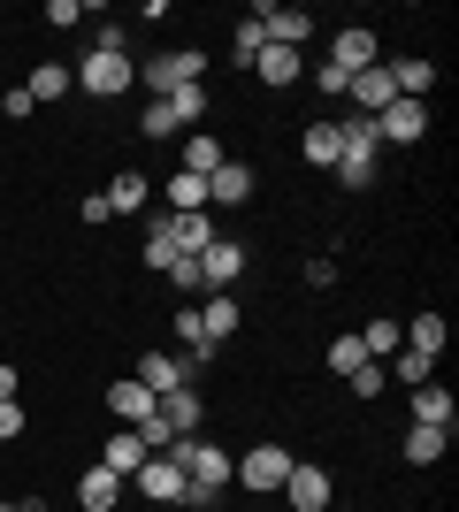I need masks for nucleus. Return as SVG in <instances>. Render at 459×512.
I'll use <instances>...</instances> for the list:
<instances>
[{
    "instance_id": "6",
    "label": "nucleus",
    "mask_w": 459,
    "mask_h": 512,
    "mask_svg": "<svg viewBox=\"0 0 459 512\" xmlns=\"http://www.w3.org/2000/svg\"><path fill=\"white\" fill-rule=\"evenodd\" d=\"M192 268H199V299H215V291H230V283L245 276V245H238V237H215Z\"/></svg>"
},
{
    "instance_id": "39",
    "label": "nucleus",
    "mask_w": 459,
    "mask_h": 512,
    "mask_svg": "<svg viewBox=\"0 0 459 512\" xmlns=\"http://www.w3.org/2000/svg\"><path fill=\"white\" fill-rule=\"evenodd\" d=\"M31 115H39V100H31L23 85H8V92H0V123H31Z\"/></svg>"
},
{
    "instance_id": "21",
    "label": "nucleus",
    "mask_w": 459,
    "mask_h": 512,
    "mask_svg": "<svg viewBox=\"0 0 459 512\" xmlns=\"http://www.w3.org/2000/svg\"><path fill=\"white\" fill-rule=\"evenodd\" d=\"M192 306H199V337L215 344V352L238 337V299H230V291H215V299H192Z\"/></svg>"
},
{
    "instance_id": "44",
    "label": "nucleus",
    "mask_w": 459,
    "mask_h": 512,
    "mask_svg": "<svg viewBox=\"0 0 459 512\" xmlns=\"http://www.w3.org/2000/svg\"><path fill=\"white\" fill-rule=\"evenodd\" d=\"M23 436V398H0V444H16Z\"/></svg>"
},
{
    "instance_id": "3",
    "label": "nucleus",
    "mask_w": 459,
    "mask_h": 512,
    "mask_svg": "<svg viewBox=\"0 0 459 512\" xmlns=\"http://www.w3.org/2000/svg\"><path fill=\"white\" fill-rule=\"evenodd\" d=\"M69 77H77V92H92V100H123V92L138 85V62H131V54H100V46H92Z\"/></svg>"
},
{
    "instance_id": "12",
    "label": "nucleus",
    "mask_w": 459,
    "mask_h": 512,
    "mask_svg": "<svg viewBox=\"0 0 459 512\" xmlns=\"http://www.w3.org/2000/svg\"><path fill=\"white\" fill-rule=\"evenodd\" d=\"M222 161H230V146H222L215 130H184V138H176V169H184V176H199V184H207V176H215Z\"/></svg>"
},
{
    "instance_id": "17",
    "label": "nucleus",
    "mask_w": 459,
    "mask_h": 512,
    "mask_svg": "<svg viewBox=\"0 0 459 512\" xmlns=\"http://www.w3.org/2000/svg\"><path fill=\"white\" fill-rule=\"evenodd\" d=\"M383 69H391L398 100H429V92H437V62H429V54H398V62H383Z\"/></svg>"
},
{
    "instance_id": "25",
    "label": "nucleus",
    "mask_w": 459,
    "mask_h": 512,
    "mask_svg": "<svg viewBox=\"0 0 459 512\" xmlns=\"http://www.w3.org/2000/svg\"><path fill=\"white\" fill-rule=\"evenodd\" d=\"M253 77H261V85H299L306 77V54H291V46H261V62H253Z\"/></svg>"
},
{
    "instance_id": "49",
    "label": "nucleus",
    "mask_w": 459,
    "mask_h": 512,
    "mask_svg": "<svg viewBox=\"0 0 459 512\" xmlns=\"http://www.w3.org/2000/svg\"><path fill=\"white\" fill-rule=\"evenodd\" d=\"M8 512H46V497H8Z\"/></svg>"
},
{
    "instance_id": "11",
    "label": "nucleus",
    "mask_w": 459,
    "mask_h": 512,
    "mask_svg": "<svg viewBox=\"0 0 459 512\" xmlns=\"http://www.w3.org/2000/svg\"><path fill=\"white\" fill-rule=\"evenodd\" d=\"M161 428H169V444L176 436H207V398H199V383L161 390Z\"/></svg>"
},
{
    "instance_id": "1",
    "label": "nucleus",
    "mask_w": 459,
    "mask_h": 512,
    "mask_svg": "<svg viewBox=\"0 0 459 512\" xmlns=\"http://www.w3.org/2000/svg\"><path fill=\"white\" fill-rule=\"evenodd\" d=\"M169 459L184 467V482H192V497H184V505H199V512L215 505V497L230 490V474H238V451H222L215 436H176Z\"/></svg>"
},
{
    "instance_id": "43",
    "label": "nucleus",
    "mask_w": 459,
    "mask_h": 512,
    "mask_svg": "<svg viewBox=\"0 0 459 512\" xmlns=\"http://www.w3.org/2000/svg\"><path fill=\"white\" fill-rule=\"evenodd\" d=\"M77 222H85V230H100V222H115L108 192H92V199H77Z\"/></svg>"
},
{
    "instance_id": "14",
    "label": "nucleus",
    "mask_w": 459,
    "mask_h": 512,
    "mask_svg": "<svg viewBox=\"0 0 459 512\" xmlns=\"http://www.w3.org/2000/svg\"><path fill=\"white\" fill-rule=\"evenodd\" d=\"M108 413H115L123 428H146L153 413H161V398H153V390L138 383V375H123V383H108Z\"/></svg>"
},
{
    "instance_id": "19",
    "label": "nucleus",
    "mask_w": 459,
    "mask_h": 512,
    "mask_svg": "<svg viewBox=\"0 0 459 512\" xmlns=\"http://www.w3.org/2000/svg\"><path fill=\"white\" fill-rule=\"evenodd\" d=\"M345 100H352V115H383V107L398 100V92H391V69H383V62H375V69H360V77L345 85Z\"/></svg>"
},
{
    "instance_id": "16",
    "label": "nucleus",
    "mask_w": 459,
    "mask_h": 512,
    "mask_svg": "<svg viewBox=\"0 0 459 512\" xmlns=\"http://www.w3.org/2000/svg\"><path fill=\"white\" fill-rule=\"evenodd\" d=\"M406 406H414V421H421V428H444V436L459 428V398H452L444 383H421V390H406Z\"/></svg>"
},
{
    "instance_id": "37",
    "label": "nucleus",
    "mask_w": 459,
    "mask_h": 512,
    "mask_svg": "<svg viewBox=\"0 0 459 512\" xmlns=\"http://www.w3.org/2000/svg\"><path fill=\"white\" fill-rule=\"evenodd\" d=\"M337 138H345V146H360V153H383V138H375V115H345V123H337Z\"/></svg>"
},
{
    "instance_id": "41",
    "label": "nucleus",
    "mask_w": 459,
    "mask_h": 512,
    "mask_svg": "<svg viewBox=\"0 0 459 512\" xmlns=\"http://www.w3.org/2000/svg\"><path fill=\"white\" fill-rule=\"evenodd\" d=\"M77 23H85L77 0H46V31H77Z\"/></svg>"
},
{
    "instance_id": "18",
    "label": "nucleus",
    "mask_w": 459,
    "mask_h": 512,
    "mask_svg": "<svg viewBox=\"0 0 459 512\" xmlns=\"http://www.w3.org/2000/svg\"><path fill=\"white\" fill-rule=\"evenodd\" d=\"M261 31H268V46H291V54H306V39H314V16H306V8H261Z\"/></svg>"
},
{
    "instance_id": "15",
    "label": "nucleus",
    "mask_w": 459,
    "mask_h": 512,
    "mask_svg": "<svg viewBox=\"0 0 459 512\" xmlns=\"http://www.w3.org/2000/svg\"><path fill=\"white\" fill-rule=\"evenodd\" d=\"M138 383L161 398V390H184V383H199V375H192V360H184V352H138Z\"/></svg>"
},
{
    "instance_id": "30",
    "label": "nucleus",
    "mask_w": 459,
    "mask_h": 512,
    "mask_svg": "<svg viewBox=\"0 0 459 512\" xmlns=\"http://www.w3.org/2000/svg\"><path fill=\"white\" fill-rule=\"evenodd\" d=\"M207 100H215L207 85H184V92H169V115H176V130H207Z\"/></svg>"
},
{
    "instance_id": "22",
    "label": "nucleus",
    "mask_w": 459,
    "mask_h": 512,
    "mask_svg": "<svg viewBox=\"0 0 459 512\" xmlns=\"http://www.w3.org/2000/svg\"><path fill=\"white\" fill-rule=\"evenodd\" d=\"M337 153H345L337 123H329V115H314V123H306V138H299V161H306V169H337Z\"/></svg>"
},
{
    "instance_id": "9",
    "label": "nucleus",
    "mask_w": 459,
    "mask_h": 512,
    "mask_svg": "<svg viewBox=\"0 0 459 512\" xmlns=\"http://www.w3.org/2000/svg\"><path fill=\"white\" fill-rule=\"evenodd\" d=\"M153 230H161V237H169V245H176V253H184V260H199V253H207V245H215V214H207V207H199V214H153Z\"/></svg>"
},
{
    "instance_id": "33",
    "label": "nucleus",
    "mask_w": 459,
    "mask_h": 512,
    "mask_svg": "<svg viewBox=\"0 0 459 512\" xmlns=\"http://www.w3.org/2000/svg\"><path fill=\"white\" fill-rule=\"evenodd\" d=\"M352 337H360V352H368V360H391L398 344H406V329H398V321H368V329H352Z\"/></svg>"
},
{
    "instance_id": "42",
    "label": "nucleus",
    "mask_w": 459,
    "mask_h": 512,
    "mask_svg": "<svg viewBox=\"0 0 459 512\" xmlns=\"http://www.w3.org/2000/svg\"><path fill=\"white\" fill-rule=\"evenodd\" d=\"M92 46H100V54H131V31H123V23H92Z\"/></svg>"
},
{
    "instance_id": "23",
    "label": "nucleus",
    "mask_w": 459,
    "mask_h": 512,
    "mask_svg": "<svg viewBox=\"0 0 459 512\" xmlns=\"http://www.w3.org/2000/svg\"><path fill=\"white\" fill-rule=\"evenodd\" d=\"M77 505H85V512H115V505H123V474L85 467V474H77Z\"/></svg>"
},
{
    "instance_id": "4",
    "label": "nucleus",
    "mask_w": 459,
    "mask_h": 512,
    "mask_svg": "<svg viewBox=\"0 0 459 512\" xmlns=\"http://www.w3.org/2000/svg\"><path fill=\"white\" fill-rule=\"evenodd\" d=\"M276 497H284L291 512H329V505H337V474H329L322 459H291V474H284V490H276Z\"/></svg>"
},
{
    "instance_id": "26",
    "label": "nucleus",
    "mask_w": 459,
    "mask_h": 512,
    "mask_svg": "<svg viewBox=\"0 0 459 512\" xmlns=\"http://www.w3.org/2000/svg\"><path fill=\"white\" fill-rule=\"evenodd\" d=\"M23 92L46 107V100H69V92H77V77H69V62H39L31 77H23Z\"/></svg>"
},
{
    "instance_id": "46",
    "label": "nucleus",
    "mask_w": 459,
    "mask_h": 512,
    "mask_svg": "<svg viewBox=\"0 0 459 512\" xmlns=\"http://www.w3.org/2000/svg\"><path fill=\"white\" fill-rule=\"evenodd\" d=\"M337 283V260H306V291H329Z\"/></svg>"
},
{
    "instance_id": "28",
    "label": "nucleus",
    "mask_w": 459,
    "mask_h": 512,
    "mask_svg": "<svg viewBox=\"0 0 459 512\" xmlns=\"http://www.w3.org/2000/svg\"><path fill=\"white\" fill-rule=\"evenodd\" d=\"M398 451H406V459H414V467H437L444 451H452V436H444V428H406V436H398Z\"/></svg>"
},
{
    "instance_id": "36",
    "label": "nucleus",
    "mask_w": 459,
    "mask_h": 512,
    "mask_svg": "<svg viewBox=\"0 0 459 512\" xmlns=\"http://www.w3.org/2000/svg\"><path fill=\"white\" fill-rule=\"evenodd\" d=\"M345 390H352V398H383V390H391V375H383V360L352 367V375H345Z\"/></svg>"
},
{
    "instance_id": "13",
    "label": "nucleus",
    "mask_w": 459,
    "mask_h": 512,
    "mask_svg": "<svg viewBox=\"0 0 459 512\" xmlns=\"http://www.w3.org/2000/svg\"><path fill=\"white\" fill-rule=\"evenodd\" d=\"M253 192H261V176H253V169L238 161V153H230V161H222V169L207 176V214H215V207H245Z\"/></svg>"
},
{
    "instance_id": "47",
    "label": "nucleus",
    "mask_w": 459,
    "mask_h": 512,
    "mask_svg": "<svg viewBox=\"0 0 459 512\" xmlns=\"http://www.w3.org/2000/svg\"><path fill=\"white\" fill-rule=\"evenodd\" d=\"M169 283L184 291V299H199V268H192V260H176V268H169Z\"/></svg>"
},
{
    "instance_id": "31",
    "label": "nucleus",
    "mask_w": 459,
    "mask_h": 512,
    "mask_svg": "<svg viewBox=\"0 0 459 512\" xmlns=\"http://www.w3.org/2000/svg\"><path fill=\"white\" fill-rule=\"evenodd\" d=\"M146 199H153L146 169H123V176H115V184H108V207H115V214H138V207H146Z\"/></svg>"
},
{
    "instance_id": "34",
    "label": "nucleus",
    "mask_w": 459,
    "mask_h": 512,
    "mask_svg": "<svg viewBox=\"0 0 459 512\" xmlns=\"http://www.w3.org/2000/svg\"><path fill=\"white\" fill-rule=\"evenodd\" d=\"M261 46H268V31H261V8H253V16L238 23V39H230V62L253 69V62H261Z\"/></svg>"
},
{
    "instance_id": "38",
    "label": "nucleus",
    "mask_w": 459,
    "mask_h": 512,
    "mask_svg": "<svg viewBox=\"0 0 459 512\" xmlns=\"http://www.w3.org/2000/svg\"><path fill=\"white\" fill-rule=\"evenodd\" d=\"M138 130H146V138H184V130H176V115H169V100H146Z\"/></svg>"
},
{
    "instance_id": "40",
    "label": "nucleus",
    "mask_w": 459,
    "mask_h": 512,
    "mask_svg": "<svg viewBox=\"0 0 459 512\" xmlns=\"http://www.w3.org/2000/svg\"><path fill=\"white\" fill-rule=\"evenodd\" d=\"M176 260H184V253H176L169 237H161V230H146V268H153V276H169Z\"/></svg>"
},
{
    "instance_id": "7",
    "label": "nucleus",
    "mask_w": 459,
    "mask_h": 512,
    "mask_svg": "<svg viewBox=\"0 0 459 512\" xmlns=\"http://www.w3.org/2000/svg\"><path fill=\"white\" fill-rule=\"evenodd\" d=\"M383 62V39H375L368 23H337V39H329V69H345V77H360V69Z\"/></svg>"
},
{
    "instance_id": "45",
    "label": "nucleus",
    "mask_w": 459,
    "mask_h": 512,
    "mask_svg": "<svg viewBox=\"0 0 459 512\" xmlns=\"http://www.w3.org/2000/svg\"><path fill=\"white\" fill-rule=\"evenodd\" d=\"M314 85H322V100H345V85H352V77H345V69H329V62H322V69H314Z\"/></svg>"
},
{
    "instance_id": "48",
    "label": "nucleus",
    "mask_w": 459,
    "mask_h": 512,
    "mask_svg": "<svg viewBox=\"0 0 459 512\" xmlns=\"http://www.w3.org/2000/svg\"><path fill=\"white\" fill-rule=\"evenodd\" d=\"M16 390H23V383H16V367L0 360V398H16Z\"/></svg>"
},
{
    "instance_id": "50",
    "label": "nucleus",
    "mask_w": 459,
    "mask_h": 512,
    "mask_svg": "<svg viewBox=\"0 0 459 512\" xmlns=\"http://www.w3.org/2000/svg\"><path fill=\"white\" fill-rule=\"evenodd\" d=\"M329 512H337V505H329Z\"/></svg>"
},
{
    "instance_id": "24",
    "label": "nucleus",
    "mask_w": 459,
    "mask_h": 512,
    "mask_svg": "<svg viewBox=\"0 0 459 512\" xmlns=\"http://www.w3.org/2000/svg\"><path fill=\"white\" fill-rule=\"evenodd\" d=\"M398 329H406V352H421V360H444V344H452L444 314H414V321H398Z\"/></svg>"
},
{
    "instance_id": "2",
    "label": "nucleus",
    "mask_w": 459,
    "mask_h": 512,
    "mask_svg": "<svg viewBox=\"0 0 459 512\" xmlns=\"http://www.w3.org/2000/svg\"><path fill=\"white\" fill-rule=\"evenodd\" d=\"M184 85H207V54H199V46H169V54L138 62V92H153V100H169V92H184Z\"/></svg>"
},
{
    "instance_id": "10",
    "label": "nucleus",
    "mask_w": 459,
    "mask_h": 512,
    "mask_svg": "<svg viewBox=\"0 0 459 512\" xmlns=\"http://www.w3.org/2000/svg\"><path fill=\"white\" fill-rule=\"evenodd\" d=\"M375 138H383V146H421V138H429V100H391L375 115Z\"/></svg>"
},
{
    "instance_id": "32",
    "label": "nucleus",
    "mask_w": 459,
    "mask_h": 512,
    "mask_svg": "<svg viewBox=\"0 0 459 512\" xmlns=\"http://www.w3.org/2000/svg\"><path fill=\"white\" fill-rule=\"evenodd\" d=\"M161 199H169V214H199V207H207V184H199V176H184V169H176L169 184H161Z\"/></svg>"
},
{
    "instance_id": "29",
    "label": "nucleus",
    "mask_w": 459,
    "mask_h": 512,
    "mask_svg": "<svg viewBox=\"0 0 459 512\" xmlns=\"http://www.w3.org/2000/svg\"><path fill=\"white\" fill-rule=\"evenodd\" d=\"M383 375H391V383H406V390H421V383H437V360H421V352H406V344H398L391 360H383Z\"/></svg>"
},
{
    "instance_id": "35",
    "label": "nucleus",
    "mask_w": 459,
    "mask_h": 512,
    "mask_svg": "<svg viewBox=\"0 0 459 512\" xmlns=\"http://www.w3.org/2000/svg\"><path fill=\"white\" fill-rule=\"evenodd\" d=\"M322 367H329V375H352V367H368V352H360V337H352V329H345V337H329Z\"/></svg>"
},
{
    "instance_id": "20",
    "label": "nucleus",
    "mask_w": 459,
    "mask_h": 512,
    "mask_svg": "<svg viewBox=\"0 0 459 512\" xmlns=\"http://www.w3.org/2000/svg\"><path fill=\"white\" fill-rule=\"evenodd\" d=\"M146 459H153V451L138 444V428H115L108 444H100V459H92V467H108V474H123V482H131V474L146 467Z\"/></svg>"
},
{
    "instance_id": "8",
    "label": "nucleus",
    "mask_w": 459,
    "mask_h": 512,
    "mask_svg": "<svg viewBox=\"0 0 459 512\" xmlns=\"http://www.w3.org/2000/svg\"><path fill=\"white\" fill-rule=\"evenodd\" d=\"M131 482H138V497H146V505H184V497H192V482H184V467H176L169 451H153Z\"/></svg>"
},
{
    "instance_id": "27",
    "label": "nucleus",
    "mask_w": 459,
    "mask_h": 512,
    "mask_svg": "<svg viewBox=\"0 0 459 512\" xmlns=\"http://www.w3.org/2000/svg\"><path fill=\"white\" fill-rule=\"evenodd\" d=\"M375 169H383V153H360V146H345V153H337V169H329V176H337L345 192H368V184H375Z\"/></svg>"
},
{
    "instance_id": "5",
    "label": "nucleus",
    "mask_w": 459,
    "mask_h": 512,
    "mask_svg": "<svg viewBox=\"0 0 459 512\" xmlns=\"http://www.w3.org/2000/svg\"><path fill=\"white\" fill-rule=\"evenodd\" d=\"M284 474H291L284 444H253V451H238V474H230V482H245L253 497H276V490H284Z\"/></svg>"
}]
</instances>
